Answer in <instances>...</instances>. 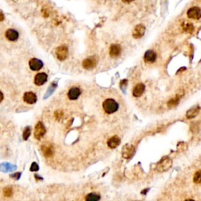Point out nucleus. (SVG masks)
Here are the masks:
<instances>
[{"mask_svg":"<svg viewBox=\"0 0 201 201\" xmlns=\"http://www.w3.org/2000/svg\"><path fill=\"white\" fill-rule=\"evenodd\" d=\"M102 107L107 114H112V113H114L118 110L119 105L113 99L108 98L103 102Z\"/></svg>","mask_w":201,"mask_h":201,"instance_id":"obj_1","label":"nucleus"},{"mask_svg":"<svg viewBox=\"0 0 201 201\" xmlns=\"http://www.w3.org/2000/svg\"><path fill=\"white\" fill-rule=\"evenodd\" d=\"M172 166V160L168 157H165L161 159L156 165V170L159 172H165L168 171Z\"/></svg>","mask_w":201,"mask_h":201,"instance_id":"obj_2","label":"nucleus"},{"mask_svg":"<svg viewBox=\"0 0 201 201\" xmlns=\"http://www.w3.org/2000/svg\"><path fill=\"white\" fill-rule=\"evenodd\" d=\"M97 63V58L96 56H93V57H88L86 58L85 60L83 61V67L87 70H91V69H94L96 67Z\"/></svg>","mask_w":201,"mask_h":201,"instance_id":"obj_3","label":"nucleus"},{"mask_svg":"<svg viewBox=\"0 0 201 201\" xmlns=\"http://www.w3.org/2000/svg\"><path fill=\"white\" fill-rule=\"evenodd\" d=\"M135 153V148L131 145H126L122 149V156L124 159H131Z\"/></svg>","mask_w":201,"mask_h":201,"instance_id":"obj_4","label":"nucleus"},{"mask_svg":"<svg viewBox=\"0 0 201 201\" xmlns=\"http://www.w3.org/2000/svg\"><path fill=\"white\" fill-rule=\"evenodd\" d=\"M69 55V50L66 46H60L56 49V56L60 60H65Z\"/></svg>","mask_w":201,"mask_h":201,"instance_id":"obj_5","label":"nucleus"},{"mask_svg":"<svg viewBox=\"0 0 201 201\" xmlns=\"http://www.w3.org/2000/svg\"><path fill=\"white\" fill-rule=\"evenodd\" d=\"M187 17L190 19L199 20L201 18V10L198 7H193L187 11Z\"/></svg>","mask_w":201,"mask_h":201,"instance_id":"obj_6","label":"nucleus"},{"mask_svg":"<svg viewBox=\"0 0 201 201\" xmlns=\"http://www.w3.org/2000/svg\"><path fill=\"white\" fill-rule=\"evenodd\" d=\"M46 134V128L44 125L42 124V122H39L36 124L35 128V132H34V135L36 139L40 140L44 134Z\"/></svg>","mask_w":201,"mask_h":201,"instance_id":"obj_7","label":"nucleus"},{"mask_svg":"<svg viewBox=\"0 0 201 201\" xmlns=\"http://www.w3.org/2000/svg\"><path fill=\"white\" fill-rule=\"evenodd\" d=\"M145 32V27L143 25H137L133 31V37L134 39H140Z\"/></svg>","mask_w":201,"mask_h":201,"instance_id":"obj_8","label":"nucleus"},{"mask_svg":"<svg viewBox=\"0 0 201 201\" xmlns=\"http://www.w3.org/2000/svg\"><path fill=\"white\" fill-rule=\"evenodd\" d=\"M29 67L32 71H39L43 67V63L39 59L32 58L29 60Z\"/></svg>","mask_w":201,"mask_h":201,"instance_id":"obj_9","label":"nucleus"},{"mask_svg":"<svg viewBox=\"0 0 201 201\" xmlns=\"http://www.w3.org/2000/svg\"><path fill=\"white\" fill-rule=\"evenodd\" d=\"M47 79H48V75L47 74L44 73V72H40V73H38L35 75L34 82H35V85L42 86L47 82Z\"/></svg>","mask_w":201,"mask_h":201,"instance_id":"obj_10","label":"nucleus"},{"mask_svg":"<svg viewBox=\"0 0 201 201\" xmlns=\"http://www.w3.org/2000/svg\"><path fill=\"white\" fill-rule=\"evenodd\" d=\"M122 49L119 44H112L109 48V55L112 57H117L120 56Z\"/></svg>","mask_w":201,"mask_h":201,"instance_id":"obj_11","label":"nucleus"},{"mask_svg":"<svg viewBox=\"0 0 201 201\" xmlns=\"http://www.w3.org/2000/svg\"><path fill=\"white\" fill-rule=\"evenodd\" d=\"M42 152L46 157H51L54 155V147L52 145L46 143L42 145Z\"/></svg>","mask_w":201,"mask_h":201,"instance_id":"obj_12","label":"nucleus"},{"mask_svg":"<svg viewBox=\"0 0 201 201\" xmlns=\"http://www.w3.org/2000/svg\"><path fill=\"white\" fill-rule=\"evenodd\" d=\"M5 36L8 40L10 41H16L19 38V33L17 31L14 30V29H10L6 32Z\"/></svg>","mask_w":201,"mask_h":201,"instance_id":"obj_13","label":"nucleus"},{"mask_svg":"<svg viewBox=\"0 0 201 201\" xmlns=\"http://www.w3.org/2000/svg\"><path fill=\"white\" fill-rule=\"evenodd\" d=\"M156 60V54L155 51L149 50L146 51L144 55V60L145 63H153Z\"/></svg>","mask_w":201,"mask_h":201,"instance_id":"obj_14","label":"nucleus"},{"mask_svg":"<svg viewBox=\"0 0 201 201\" xmlns=\"http://www.w3.org/2000/svg\"><path fill=\"white\" fill-rule=\"evenodd\" d=\"M23 99L25 102L29 105L35 104L37 101V97L33 92L25 93V94H24Z\"/></svg>","mask_w":201,"mask_h":201,"instance_id":"obj_15","label":"nucleus"},{"mask_svg":"<svg viewBox=\"0 0 201 201\" xmlns=\"http://www.w3.org/2000/svg\"><path fill=\"white\" fill-rule=\"evenodd\" d=\"M145 89V86L143 83L137 84L133 90V95L135 97H141L144 93Z\"/></svg>","mask_w":201,"mask_h":201,"instance_id":"obj_16","label":"nucleus"},{"mask_svg":"<svg viewBox=\"0 0 201 201\" xmlns=\"http://www.w3.org/2000/svg\"><path fill=\"white\" fill-rule=\"evenodd\" d=\"M80 94L81 91L78 87H72L68 93V97L70 100H76Z\"/></svg>","mask_w":201,"mask_h":201,"instance_id":"obj_17","label":"nucleus"},{"mask_svg":"<svg viewBox=\"0 0 201 201\" xmlns=\"http://www.w3.org/2000/svg\"><path fill=\"white\" fill-rule=\"evenodd\" d=\"M108 146L111 149H115L117 146L119 145L120 144V139H119V137H117V136H113L111 138H109V141L107 142Z\"/></svg>","mask_w":201,"mask_h":201,"instance_id":"obj_18","label":"nucleus"},{"mask_svg":"<svg viewBox=\"0 0 201 201\" xmlns=\"http://www.w3.org/2000/svg\"><path fill=\"white\" fill-rule=\"evenodd\" d=\"M199 109H200L199 106H193L190 110H188L187 113H186V117H187L188 119H193V118L196 117L198 115V113L199 112Z\"/></svg>","mask_w":201,"mask_h":201,"instance_id":"obj_19","label":"nucleus"},{"mask_svg":"<svg viewBox=\"0 0 201 201\" xmlns=\"http://www.w3.org/2000/svg\"><path fill=\"white\" fill-rule=\"evenodd\" d=\"M17 169V166L12 165L9 163H3L0 164V171L2 172H9V171H13Z\"/></svg>","mask_w":201,"mask_h":201,"instance_id":"obj_20","label":"nucleus"},{"mask_svg":"<svg viewBox=\"0 0 201 201\" xmlns=\"http://www.w3.org/2000/svg\"><path fill=\"white\" fill-rule=\"evenodd\" d=\"M182 96H183V94H177L175 97H173L172 99H171V100H170L168 103V107H169L170 109H171V108H174V107H175L176 105H178L180 99L181 98V97H182Z\"/></svg>","mask_w":201,"mask_h":201,"instance_id":"obj_21","label":"nucleus"},{"mask_svg":"<svg viewBox=\"0 0 201 201\" xmlns=\"http://www.w3.org/2000/svg\"><path fill=\"white\" fill-rule=\"evenodd\" d=\"M182 26L183 31L185 32H187V33H193L194 32V26H193V24L190 23H183L181 25Z\"/></svg>","mask_w":201,"mask_h":201,"instance_id":"obj_22","label":"nucleus"},{"mask_svg":"<svg viewBox=\"0 0 201 201\" xmlns=\"http://www.w3.org/2000/svg\"><path fill=\"white\" fill-rule=\"evenodd\" d=\"M100 200V196L96 193H89L85 197V201H99Z\"/></svg>","mask_w":201,"mask_h":201,"instance_id":"obj_23","label":"nucleus"},{"mask_svg":"<svg viewBox=\"0 0 201 201\" xmlns=\"http://www.w3.org/2000/svg\"><path fill=\"white\" fill-rule=\"evenodd\" d=\"M193 181L196 184H200L201 183V171H196L193 176Z\"/></svg>","mask_w":201,"mask_h":201,"instance_id":"obj_24","label":"nucleus"},{"mask_svg":"<svg viewBox=\"0 0 201 201\" xmlns=\"http://www.w3.org/2000/svg\"><path fill=\"white\" fill-rule=\"evenodd\" d=\"M31 127H27L25 128V131H24V134H23V138L25 140H28L29 139V137H30L31 135Z\"/></svg>","mask_w":201,"mask_h":201,"instance_id":"obj_25","label":"nucleus"},{"mask_svg":"<svg viewBox=\"0 0 201 201\" xmlns=\"http://www.w3.org/2000/svg\"><path fill=\"white\" fill-rule=\"evenodd\" d=\"M3 193H4V196H5L6 197H10V196H12V194H13V190H12V188L11 187L5 188L3 190Z\"/></svg>","mask_w":201,"mask_h":201,"instance_id":"obj_26","label":"nucleus"},{"mask_svg":"<svg viewBox=\"0 0 201 201\" xmlns=\"http://www.w3.org/2000/svg\"><path fill=\"white\" fill-rule=\"evenodd\" d=\"M54 116H55V119H57V120L60 121V119L62 118V116H63V112L60 110L56 111L55 113H54Z\"/></svg>","mask_w":201,"mask_h":201,"instance_id":"obj_27","label":"nucleus"},{"mask_svg":"<svg viewBox=\"0 0 201 201\" xmlns=\"http://www.w3.org/2000/svg\"><path fill=\"white\" fill-rule=\"evenodd\" d=\"M39 165L37 164V163L35 162L32 163V165H31L30 171H39Z\"/></svg>","mask_w":201,"mask_h":201,"instance_id":"obj_28","label":"nucleus"},{"mask_svg":"<svg viewBox=\"0 0 201 201\" xmlns=\"http://www.w3.org/2000/svg\"><path fill=\"white\" fill-rule=\"evenodd\" d=\"M20 175H21V173L17 172V173H15V174H10V178H13L16 180H18L19 178H20Z\"/></svg>","mask_w":201,"mask_h":201,"instance_id":"obj_29","label":"nucleus"},{"mask_svg":"<svg viewBox=\"0 0 201 201\" xmlns=\"http://www.w3.org/2000/svg\"><path fill=\"white\" fill-rule=\"evenodd\" d=\"M127 85V79H123V80H122L120 82V87L122 90L125 89Z\"/></svg>","mask_w":201,"mask_h":201,"instance_id":"obj_30","label":"nucleus"},{"mask_svg":"<svg viewBox=\"0 0 201 201\" xmlns=\"http://www.w3.org/2000/svg\"><path fill=\"white\" fill-rule=\"evenodd\" d=\"M4 19H5V17H4L3 14H2V12H0V22L4 20Z\"/></svg>","mask_w":201,"mask_h":201,"instance_id":"obj_31","label":"nucleus"},{"mask_svg":"<svg viewBox=\"0 0 201 201\" xmlns=\"http://www.w3.org/2000/svg\"><path fill=\"white\" fill-rule=\"evenodd\" d=\"M2 100H3V94L0 91V102H2Z\"/></svg>","mask_w":201,"mask_h":201,"instance_id":"obj_32","label":"nucleus"},{"mask_svg":"<svg viewBox=\"0 0 201 201\" xmlns=\"http://www.w3.org/2000/svg\"><path fill=\"white\" fill-rule=\"evenodd\" d=\"M123 2H125V3H130V2H133V1H134V0H122Z\"/></svg>","mask_w":201,"mask_h":201,"instance_id":"obj_33","label":"nucleus"},{"mask_svg":"<svg viewBox=\"0 0 201 201\" xmlns=\"http://www.w3.org/2000/svg\"><path fill=\"white\" fill-rule=\"evenodd\" d=\"M147 191H148V190H143L142 192H141V193H142V194H145V193H147Z\"/></svg>","mask_w":201,"mask_h":201,"instance_id":"obj_34","label":"nucleus"},{"mask_svg":"<svg viewBox=\"0 0 201 201\" xmlns=\"http://www.w3.org/2000/svg\"><path fill=\"white\" fill-rule=\"evenodd\" d=\"M185 201H194L193 200V199H186Z\"/></svg>","mask_w":201,"mask_h":201,"instance_id":"obj_35","label":"nucleus"},{"mask_svg":"<svg viewBox=\"0 0 201 201\" xmlns=\"http://www.w3.org/2000/svg\"><path fill=\"white\" fill-rule=\"evenodd\" d=\"M198 1H199V2H201V0H198Z\"/></svg>","mask_w":201,"mask_h":201,"instance_id":"obj_36","label":"nucleus"}]
</instances>
